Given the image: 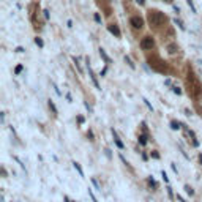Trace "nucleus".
<instances>
[{"instance_id": "obj_1", "label": "nucleus", "mask_w": 202, "mask_h": 202, "mask_svg": "<svg viewBox=\"0 0 202 202\" xmlns=\"http://www.w3.org/2000/svg\"><path fill=\"white\" fill-rule=\"evenodd\" d=\"M147 21H149V24L150 25H153V27H160L163 22L166 21V16L161 13V11H156V10H150L149 13H147Z\"/></svg>"}, {"instance_id": "obj_2", "label": "nucleus", "mask_w": 202, "mask_h": 202, "mask_svg": "<svg viewBox=\"0 0 202 202\" xmlns=\"http://www.w3.org/2000/svg\"><path fill=\"white\" fill-rule=\"evenodd\" d=\"M188 85H189L188 92L191 93V97H194V98H201V97H202V85L198 82V79H194L193 74H189Z\"/></svg>"}, {"instance_id": "obj_3", "label": "nucleus", "mask_w": 202, "mask_h": 202, "mask_svg": "<svg viewBox=\"0 0 202 202\" xmlns=\"http://www.w3.org/2000/svg\"><path fill=\"white\" fill-rule=\"evenodd\" d=\"M155 46V40L152 36H144L142 40H141V48L144 51H152Z\"/></svg>"}, {"instance_id": "obj_4", "label": "nucleus", "mask_w": 202, "mask_h": 202, "mask_svg": "<svg viewBox=\"0 0 202 202\" xmlns=\"http://www.w3.org/2000/svg\"><path fill=\"white\" fill-rule=\"evenodd\" d=\"M130 24L134 27V29H139V30H141L142 27H144V19L141 18V16H131Z\"/></svg>"}, {"instance_id": "obj_5", "label": "nucleus", "mask_w": 202, "mask_h": 202, "mask_svg": "<svg viewBox=\"0 0 202 202\" xmlns=\"http://www.w3.org/2000/svg\"><path fill=\"white\" fill-rule=\"evenodd\" d=\"M87 70H88V76H90V79H92V82H93V85L98 88V90H101V87H100V84H98V79H97V76H95V73L92 71V68H90V63H88V59H87Z\"/></svg>"}, {"instance_id": "obj_6", "label": "nucleus", "mask_w": 202, "mask_h": 202, "mask_svg": "<svg viewBox=\"0 0 202 202\" xmlns=\"http://www.w3.org/2000/svg\"><path fill=\"white\" fill-rule=\"evenodd\" d=\"M108 30H109V32H111L115 38H120V36H122V32H120V29H119V25H115V24L108 25Z\"/></svg>"}, {"instance_id": "obj_7", "label": "nucleus", "mask_w": 202, "mask_h": 202, "mask_svg": "<svg viewBox=\"0 0 202 202\" xmlns=\"http://www.w3.org/2000/svg\"><path fill=\"white\" fill-rule=\"evenodd\" d=\"M112 136H114V142H115V145H117V147H119L120 150H123V149H125V144H123L122 141H120V137L119 136H117V133H115V130H114V128H112Z\"/></svg>"}, {"instance_id": "obj_8", "label": "nucleus", "mask_w": 202, "mask_h": 202, "mask_svg": "<svg viewBox=\"0 0 202 202\" xmlns=\"http://www.w3.org/2000/svg\"><path fill=\"white\" fill-rule=\"evenodd\" d=\"M100 55H101V59H103L108 65L111 63V59H109V55L106 54V51H104V49H100Z\"/></svg>"}, {"instance_id": "obj_9", "label": "nucleus", "mask_w": 202, "mask_h": 202, "mask_svg": "<svg viewBox=\"0 0 202 202\" xmlns=\"http://www.w3.org/2000/svg\"><path fill=\"white\" fill-rule=\"evenodd\" d=\"M48 106H49V109L52 111V114H54V115H57V114H59V111H57V108H55V104H54V101H52V100H49V101H48Z\"/></svg>"}, {"instance_id": "obj_10", "label": "nucleus", "mask_w": 202, "mask_h": 202, "mask_svg": "<svg viewBox=\"0 0 202 202\" xmlns=\"http://www.w3.org/2000/svg\"><path fill=\"white\" fill-rule=\"evenodd\" d=\"M73 167H74V169L79 172V175L81 177H84V171H82V167H81V164L79 163H76V161H73Z\"/></svg>"}, {"instance_id": "obj_11", "label": "nucleus", "mask_w": 202, "mask_h": 202, "mask_svg": "<svg viewBox=\"0 0 202 202\" xmlns=\"http://www.w3.org/2000/svg\"><path fill=\"white\" fill-rule=\"evenodd\" d=\"M180 123H178V122H175V120H172L171 122V130H174V131H177V130H180Z\"/></svg>"}, {"instance_id": "obj_12", "label": "nucleus", "mask_w": 202, "mask_h": 202, "mask_svg": "<svg viewBox=\"0 0 202 202\" xmlns=\"http://www.w3.org/2000/svg\"><path fill=\"white\" fill-rule=\"evenodd\" d=\"M174 24H175L180 30H185V24H183V22H182L180 19H177V18H175V19H174Z\"/></svg>"}, {"instance_id": "obj_13", "label": "nucleus", "mask_w": 202, "mask_h": 202, "mask_svg": "<svg viewBox=\"0 0 202 202\" xmlns=\"http://www.w3.org/2000/svg\"><path fill=\"white\" fill-rule=\"evenodd\" d=\"M139 144L141 145L147 144V134H139Z\"/></svg>"}, {"instance_id": "obj_14", "label": "nucleus", "mask_w": 202, "mask_h": 202, "mask_svg": "<svg viewBox=\"0 0 202 202\" xmlns=\"http://www.w3.org/2000/svg\"><path fill=\"white\" fill-rule=\"evenodd\" d=\"M35 44H36L38 48H44V41L41 40L40 36H36V38H35Z\"/></svg>"}, {"instance_id": "obj_15", "label": "nucleus", "mask_w": 202, "mask_h": 202, "mask_svg": "<svg viewBox=\"0 0 202 202\" xmlns=\"http://www.w3.org/2000/svg\"><path fill=\"white\" fill-rule=\"evenodd\" d=\"M186 3H188V7L191 8V11H193V13H198V10H196V7H194V2H193V0H186Z\"/></svg>"}, {"instance_id": "obj_16", "label": "nucleus", "mask_w": 202, "mask_h": 202, "mask_svg": "<svg viewBox=\"0 0 202 202\" xmlns=\"http://www.w3.org/2000/svg\"><path fill=\"white\" fill-rule=\"evenodd\" d=\"M73 62H74V66L77 68V71H79V73H82V68H81V63H79V60H77L76 57H73Z\"/></svg>"}, {"instance_id": "obj_17", "label": "nucleus", "mask_w": 202, "mask_h": 202, "mask_svg": "<svg viewBox=\"0 0 202 202\" xmlns=\"http://www.w3.org/2000/svg\"><path fill=\"white\" fill-rule=\"evenodd\" d=\"M125 62H126V63H128V66H130V68H131V70H134V68H136V66H134V63H133V62H131V59H130V57H125Z\"/></svg>"}, {"instance_id": "obj_18", "label": "nucleus", "mask_w": 202, "mask_h": 202, "mask_svg": "<svg viewBox=\"0 0 202 202\" xmlns=\"http://www.w3.org/2000/svg\"><path fill=\"white\" fill-rule=\"evenodd\" d=\"M147 182H149V185H150V186L156 188V182H155V178H153V177H149V178H147Z\"/></svg>"}, {"instance_id": "obj_19", "label": "nucleus", "mask_w": 202, "mask_h": 202, "mask_svg": "<svg viewBox=\"0 0 202 202\" xmlns=\"http://www.w3.org/2000/svg\"><path fill=\"white\" fill-rule=\"evenodd\" d=\"M92 183H93V186H95V188H97V189H100V191H101V186H100V183H98V180H97V178H92Z\"/></svg>"}, {"instance_id": "obj_20", "label": "nucleus", "mask_w": 202, "mask_h": 202, "mask_svg": "<svg viewBox=\"0 0 202 202\" xmlns=\"http://www.w3.org/2000/svg\"><path fill=\"white\" fill-rule=\"evenodd\" d=\"M88 196H90V198H92V202H98V199L95 198V194H93V191H92L90 188H88Z\"/></svg>"}, {"instance_id": "obj_21", "label": "nucleus", "mask_w": 202, "mask_h": 202, "mask_svg": "<svg viewBox=\"0 0 202 202\" xmlns=\"http://www.w3.org/2000/svg\"><path fill=\"white\" fill-rule=\"evenodd\" d=\"M93 19H95V22H98V24H101V16H100L98 13H95V14H93Z\"/></svg>"}, {"instance_id": "obj_22", "label": "nucleus", "mask_w": 202, "mask_h": 202, "mask_svg": "<svg viewBox=\"0 0 202 202\" xmlns=\"http://www.w3.org/2000/svg\"><path fill=\"white\" fill-rule=\"evenodd\" d=\"M161 177H163V180H164L166 183H167V182H169V177H167V174H166L164 171H161Z\"/></svg>"}, {"instance_id": "obj_23", "label": "nucleus", "mask_w": 202, "mask_h": 202, "mask_svg": "<svg viewBox=\"0 0 202 202\" xmlns=\"http://www.w3.org/2000/svg\"><path fill=\"white\" fill-rule=\"evenodd\" d=\"M22 70H24V66H22V65H18V66H16V70H14V73H16V74H21Z\"/></svg>"}, {"instance_id": "obj_24", "label": "nucleus", "mask_w": 202, "mask_h": 202, "mask_svg": "<svg viewBox=\"0 0 202 202\" xmlns=\"http://www.w3.org/2000/svg\"><path fill=\"white\" fill-rule=\"evenodd\" d=\"M172 92H174V93H177V95H180V93H182V90H180V88H178L177 85H172Z\"/></svg>"}, {"instance_id": "obj_25", "label": "nucleus", "mask_w": 202, "mask_h": 202, "mask_svg": "<svg viewBox=\"0 0 202 202\" xmlns=\"http://www.w3.org/2000/svg\"><path fill=\"white\" fill-rule=\"evenodd\" d=\"M166 189H167V194H169V198H171V199H174V191H172V188H171V186H167Z\"/></svg>"}, {"instance_id": "obj_26", "label": "nucleus", "mask_w": 202, "mask_h": 202, "mask_svg": "<svg viewBox=\"0 0 202 202\" xmlns=\"http://www.w3.org/2000/svg\"><path fill=\"white\" fill-rule=\"evenodd\" d=\"M185 191H186L188 194H194V191H193V188H191V186H188V185H186V186H185Z\"/></svg>"}, {"instance_id": "obj_27", "label": "nucleus", "mask_w": 202, "mask_h": 202, "mask_svg": "<svg viewBox=\"0 0 202 202\" xmlns=\"http://www.w3.org/2000/svg\"><path fill=\"white\" fill-rule=\"evenodd\" d=\"M142 101H144V104H145V106H147V108H149V109H150V111H153V108H152V104H150V103H149V101H147V100H145V98H144V100H142Z\"/></svg>"}, {"instance_id": "obj_28", "label": "nucleus", "mask_w": 202, "mask_h": 202, "mask_svg": "<svg viewBox=\"0 0 202 202\" xmlns=\"http://www.w3.org/2000/svg\"><path fill=\"white\" fill-rule=\"evenodd\" d=\"M152 156H153L155 160H158V158H160V153H158V152H155V150H153V152H152Z\"/></svg>"}, {"instance_id": "obj_29", "label": "nucleus", "mask_w": 202, "mask_h": 202, "mask_svg": "<svg viewBox=\"0 0 202 202\" xmlns=\"http://www.w3.org/2000/svg\"><path fill=\"white\" fill-rule=\"evenodd\" d=\"M84 106H85V109H87L88 112H90V114L93 112V111H92V108H90V104H88V103H84Z\"/></svg>"}, {"instance_id": "obj_30", "label": "nucleus", "mask_w": 202, "mask_h": 202, "mask_svg": "<svg viewBox=\"0 0 202 202\" xmlns=\"http://www.w3.org/2000/svg\"><path fill=\"white\" fill-rule=\"evenodd\" d=\"M43 13H44V19H49V11H48V10H44Z\"/></svg>"}, {"instance_id": "obj_31", "label": "nucleus", "mask_w": 202, "mask_h": 202, "mask_svg": "<svg viewBox=\"0 0 202 202\" xmlns=\"http://www.w3.org/2000/svg\"><path fill=\"white\" fill-rule=\"evenodd\" d=\"M16 52H19V54H21V52H24V48H21V46H19V48H16Z\"/></svg>"}, {"instance_id": "obj_32", "label": "nucleus", "mask_w": 202, "mask_h": 202, "mask_svg": "<svg viewBox=\"0 0 202 202\" xmlns=\"http://www.w3.org/2000/svg\"><path fill=\"white\" fill-rule=\"evenodd\" d=\"M87 136L90 137V141H93V133H92V131H88V133H87Z\"/></svg>"}, {"instance_id": "obj_33", "label": "nucleus", "mask_w": 202, "mask_h": 202, "mask_svg": "<svg viewBox=\"0 0 202 202\" xmlns=\"http://www.w3.org/2000/svg\"><path fill=\"white\" fill-rule=\"evenodd\" d=\"M136 3H139V5H145V0H136Z\"/></svg>"}, {"instance_id": "obj_34", "label": "nucleus", "mask_w": 202, "mask_h": 202, "mask_svg": "<svg viewBox=\"0 0 202 202\" xmlns=\"http://www.w3.org/2000/svg\"><path fill=\"white\" fill-rule=\"evenodd\" d=\"M66 100H68V101H70V103H71V101H73V98H71V95H70V93H66Z\"/></svg>"}, {"instance_id": "obj_35", "label": "nucleus", "mask_w": 202, "mask_h": 202, "mask_svg": "<svg viewBox=\"0 0 202 202\" xmlns=\"http://www.w3.org/2000/svg\"><path fill=\"white\" fill-rule=\"evenodd\" d=\"M174 11H175V13L178 14V13H180V8H178V7H174Z\"/></svg>"}, {"instance_id": "obj_36", "label": "nucleus", "mask_w": 202, "mask_h": 202, "mask_svg": "<svg viewBox=\"0 0 202 202\" xmlns=\"http://www.w3.org/2000/svg\"><path fill=\"white\" fill-rule=\"evenodd\" d=\"M171 167H172V171H174V172H177V166H175V164H171Z\"/></svg>"}, {"instance_id": "obj_37", "label": "nucleus", "mask_w": 202, "mask_h": 202, "mask_svg": "<svg viewBox=\"0 0 202 202\" xmlns=\"http://www.w3.org/2000/svg\"><path fill=\"white\" fill-rule=\"evenodd\" d=\"M77 122H79V123H84V117H77Z\"/></svg>"}, {"instance_id": "obj_38", "label": "nucleus", "mask_w": 202, "mask_h": 202, "mask_svg": "<svg viewBox=\"0 0 202 202\" xmlns=\"http://www.w3.org/2000/svg\"><path fill=\"white\" fill-rule=\"evenodd\" d=\"M199 161H201V164H202V153L199 155Z\"/></svg>"}, {"instance_id": "obj_39", "label": "nucleus", "mask_w": 202, "mask_h": 202, "mask_svg": "<svg viewBox=\"0 0 202 202\" xmlns=\"http://www.w3.org/2000/svg\"><path fill=\"white\" fill-rule=\"evenodd\" d=\"M73 202H76V201H73Z\"/></svg>"}]
</instances>
